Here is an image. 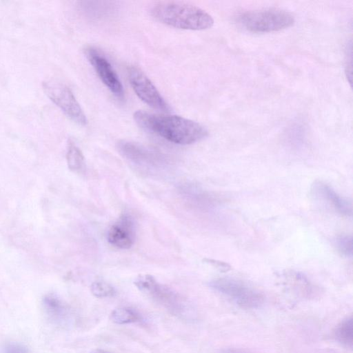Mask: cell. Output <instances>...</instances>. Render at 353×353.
Returning <instances> with one entry per match:
<instances>
[{"mask_svg": "<svg viewBox=\"0 0 353 353\" xmlns=\"http://www.w3.org/2000/svg\"><path fill=\"white\" fill-rule=\"evenodd\" d=\"M92 294L98 298L114 296L116 290L112 285L104 281H95L91 285Z\"/></svg>", "mask_w": 353, "mask_h": 353, "instance_id": "obj_16", "label": "cell"}, {"mask_svg": "<svg viewBox=\"0 0 353 353\" xmlns=\"http://www.w3.org/2000/svg\"><path fill=\"white\" fill-rule=\"evenodd\" d=\"M313 191L326 201L338 213L351 216L352 214V205L351 201L341 196L329 185L316 181L313 185Z\"/></svg>", "mask_w": 353, "mask_h": 353, "instance_id": "obj_11", "label": "cell"}, {"mask_svg": "<svg viewBox=\"0 0 353 353\" xmlns=\"http://www.w3.org/2000/svg\"><path fill=\"white\" fill-rule=\"evenodd\" d=\"M137 288L166 308L171 314L181 318H190L192 308L189 303L168 287L162 285L150 274H140L134 281Z\"/></svg>", "mask_w": 353, "mask_h": 353, "instance_id": "obj_3", "label": "cell"}, {"mask_svg": "<svg viewBox=\"0 0 353 353\" xmlns=\"http://www.w3.org/2000/svg\"><path fill=\"white\" fill-rule=\"evenodd\" d=\"M203 261L205 263L211 264L212 265L214 266L215 268H218L222 272H227L231 269V266L225 262L210 259H205Z\"/></svg>", "mask_w": 353, "mask_h": 353, "instance_id": "obj_19", "label": "cell"}, {"mask_svg": "<svg viewBox=\"0 0 353 353\" xmlns=\"http://www.w3.org/2000/svg\"><path fill=\"white\" fill-rule=\"evenodd\" d=\"M2 353H29V351L23 345L11 342L4 345Z\"/></svg>", "mask_w": 353, "mask_h": 353, "instance_id": "obj_18", "label": "cell"}, {"mask_svg": "<svg viewBox=\"0 0 353 353\" xmlns=\"http://www.w3.org/2000/svg\"><path fill=\"white\" fill-rule=\"evenodd\" d=\"M85 54L101 81L114 96L122 99L124 95L123 85L108 60L92 48H87Z\"/></svg>", "mask_w": 353, "mask_h": 353, "instance_id": "obj_8", "label": "cell"}, {"mask_svg": "<svg viewBox=\"0 0 353 353\" xmlns=\"http://www.w3.org/2000/svg\"><path fill=\"white\" fill-rule=\"evenodd\" d=\"M220 353H249V352L242 350H239V349L230 348V349L223 350Z\"/></svg>", "mask_w": 353, "mask_h": 353, "instance_id": "obj_20", "label": "cell"}, {"mask_svg": "<svg viewBox=\"0 0 353 353\" xmlns=\"http://www.w3.org/2000/svg\"><path fill=\"white\" fill-rule=\"evenodd\" d=\"M142 128L179 145H190L205 139L208 132L199 123L176 115H160L138 110L134 114Z\"/></svg>", "mask_w": 353, "mask_h": 353, "instance_id": "obj_1", "label": "cell"}, {"mask_svg": "<svg viewBox=\"0 0 353 353\" xmlns=\"http://www.w3.org/2000/svg\"><path fill=\"white\" fill-rule=\"evenodd\" d=\"M66 159L70 170L79 172L83 169L85 165L84 157L81 150L72 141H68Z\"/></svg>", "mask_w": 353, "mask_h": 353, "instance_id": "obj_13", "label": "cell"}, {"mask_svg": "<svg viewBox=\"0 0 353 353\" xmlns=\"http://www.w3.org/2000/svg\"><path fill=\"white\" fill-rule=\"evenodd\" d=\"M238 21L248 31L264 33L288 28L294 24V18L285 10L272 8L245 12L239 16Z\"/></svg>", "mask_w": 353, "mask_h": 353, "instance_id": "obj_4", "label": "cell"}, {"mask_svg": "<svg viewBox=\"0 0 353 353\" xmlns=\"http://www.w3.org/2000/svg\"><path fill=\"white\" fill-rule=\"evenodd\" d=\"M117 149L124 157L135 163L158 165L164 161L161 154L137 143L120 141Z\"/></svg>", "mask_w": 353, "mask_h": 353, "instance_id": "obj_9", "label": "cell"}, {"mask_svg": "<svg viewBox=\"0 0 353 353\" xmlns=\"http://www.w3.org/2000/svg\"><path fill=\"white\" fill-rule=\"evenodd\" d=\"M135 239L134 222L128 214H123L109 229L108 242L121 249H129Z\"/></svg>", "mask_w": 353, "mask_h": 353, "instance_id": "obj_10", "label": "cell"}, {"mask_svg": "<svg viewBox=\"0 0 353 353\" xmlns=\"http://www.w3.org/2000/svg\"><path fill=\"white\" fill-rule=\"evenodd\" d=\"M91 353H109V352H108L107 351L103 350H97L93 351Z\"/></svg>", "mask_w": 353, "mask_h": 353, "instance_id": "obj_21", "label": "cell"}, {"mask_svg": "<svg viewBox=\"0 0 353 353\" xmlns=\"http://www.w3.org/2000/svg\"><path fill=\"white\" fill-rule=\"evenodd\" d=\"M150 12L157 21L176 28L203 30L210 28L214 24L213 18L206 11L182 1L156 2Z\"/></svg>", "mask_w": 353, "mask_h": 353, "instance_id": "obj_2", "label": "cell"}, {"mask_svg": "<svg viewBox=\"0 0 353 353\" xmlns=\"http://www.w3.org/2000/svg\"><path fill=\"white\" fill-rule=\"evenodd\" d=\"M43 305L47 313L54 319L62 318L66 313L65 305L54 296H46L43 299Z\"/></svg>", "mask_w": 353, "mask_h": 353, "instance_id": "obj_15", "label": "cell"}, {"mask_svg": "<svg viewBox=\"0 0 353 353\" xmlns=\"http://www.w3.org/2000/svg\"><path fill=\"white\" fill-rule=\"evenodd\" d=\"M209 286L244 309L259 308L264 303L261 292L240 280L219 278L211 281Z\"/></svg>", "mask_w": 353, "mask_h": 353, "instance_id": "obj_5", "label": "cell"}, {"mask_svg": "<svg viewBox=\"0 0 353 353\" xmlns=\"http://www.w3.org/2000/svg\"><path fill=\"white\" fill-rule=\"evenodd\" d=\"M335 245L338 252L344 256H352L353 244L351 235H341L335 240Z\"/></svg>", "mask_w": 353, "mask_h": 353, "instance_id": "obj_17", "label": "cell"}, {"mask_svg": "<svg viewBox=\"0 0 353 353\" xmlns=\"http://www.w3.org/2000/svg\"><path fill=\"white\" fill-rule=\"evenodd\" d=\"M112 321L117 324L123 325L139 321L141 316L135 310L121 307L114 309L111 313Z\"/></svg>", "mask_w": 353, "mask_h": 353, "instance_id": "obj_14", "label": "cell"}, {"mask_svg": "<svg viewBox=\"0 0 353 353\" xmlns=\"http://www.w3.org/2000/svg\"><path fill=\"white\" fill-rule=\"evenodd\" d=\"M43 89L50 99L71 120L79 125H85L87 118L70 89L57 81H46Z\"/></svg>", "mask_w": 353, "mask_h": 353, "instance_id": "obj_6", "label": "cell"}, {"mask_svg": "<svg viewBox=\"0 0 353 353\" xmlns=\"http://www.w3.org/2000/svg\"><path fill=\"white\" fill-rule=\"evenodd\" d=\"M336 340L350 349L353 345V319L352 316L343 320L336 327L334 333Z\"/></svg>", "mask_w": 353, "mask_h": 353, "instance_id": "obj_12", "label": "cell"}, {"mask_svg": "<svg viewBox=\"0 0 353 353\" xmlns=\"http://www.w3.org/2000/svg\"><path fill=\"white\" fill-rule=\"evenodd\" d=\"M128 79L136 94L150 107L162 112H168L170 110L154 84L139 69L130 68Z\"/></svg>", "mask_w": 353, "mask_h": 353, "instance_id": "obj_7", "label": "cell"}]
</instances>
